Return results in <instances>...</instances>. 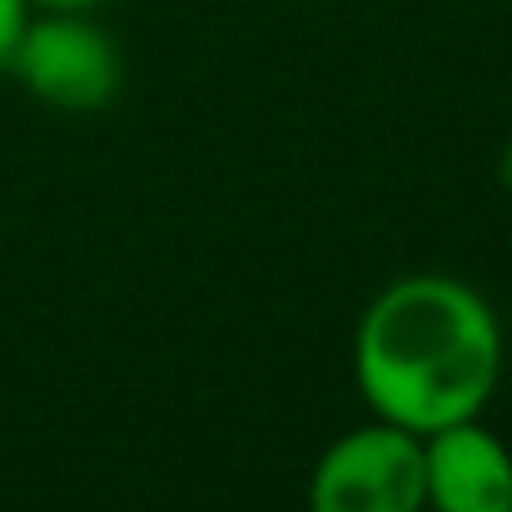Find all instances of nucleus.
<instances>
[{"mask_svg":"<svg viewBox=\"0 0 512 512\" xmlns=\"http://www.w3.org/2000/svg\"><path fill=\"white\" fill-rule=\"evenodd\" d=\"M25 20H30V0H0V70L10 65V50H15Z\"/></svg>","mask_w":512,"mask_h":512,"instance_id":"nucleus-5","label":"nucleus"},{"mask_svg":"<svg viewBox=\"0 0 512 512\" xmlns=\"http://www.w3.org/2000/svg\"><path fill=\"white\" fill-rule=\"evenodd\" d=\"M309 512H428L423 438L383 418L348 428L309 473Z\"/></svg>","mask_w":512,"mask_h":512,"instance_id":"nucleus-3","label":"nucleus"},{"mask_svg":"<svg viewBox=\"0 0 512 512\" xmlns=\"http://www.w3.org/2000/svg\"><path fill=\"white\" fill-rule=\"evenodd\" d=\"M5 70L60 115L105 110L125 80L120 45L95 25V10H30Z\"/></svg>","mask_w":512,"mask_h":512,"instance_id":"nucleus-2","label":"nucleus"},{"mask_svg":"<svg viewBox=\"0 0 512 512\" xmlns=\"http://www.w3.org/2000/svg\"><path fill=\"white\" fill-rule=\"evenodd\" d=\"M428 512H512V448L478 418L423 438Z\"/></svg>","mask_w":512,"mask_h":512,"instance_id":"nucleus-4","label":"nucleus"},{"mask_svg":"<svg viewBox=\"0 0 512 512\" xmlns=\"http://www.w3.org/2000/svg\"><path fill=\"white\" fill-rule=\"evenodd\" d=\"M105 0H30V10H100Z\"/></svg>","mask_w":512,"mask_h":512,"instance_id":"nucleus-6","label":"nucleus"},{"mask_svg":"<svg viewBox=\"0 0 512 512\" xmlns=\"http://www.w3.org/2000/svg\"><path fill=\"white\" fill-rule=\"evenodd\" d=\"M503 324L453 274H403L378 289L353 334V383L373 418L418 438L483 418L503 383Z\"/></svg>","mask_w":512,"mask_h":512,"instance_id":"nucleus-1","label":"nucleus"},{"mask_svg":"<svg viewBox=\"0 0 512 512\" xmlns=\"http://www.w3.org/2000/svg\"><path fill=\"white\" fill-rule=\"evenodd\" d=\"M498 179H503V184L512 189V140L503 145V155H498Z\"/></svg>","mask_w":512,"mask_h":512,"instance_id":"nucleus-7","label":"nucleus"}]
</instances>
